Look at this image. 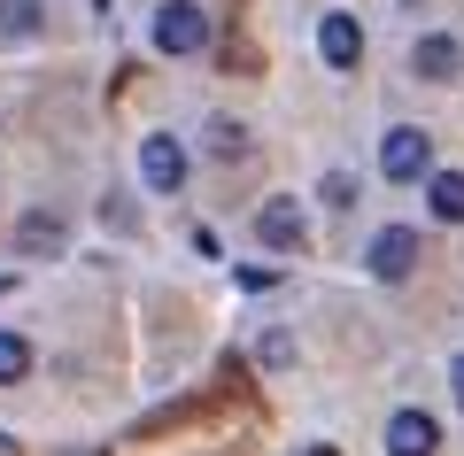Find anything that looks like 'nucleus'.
<instances>
[{
	"instance_id": "f257e3e1",
	"label": "nucleus",
	"mask_w": 464,
	"mask_h": 456,
	"mask_svg": "<svg viewBox=\"0 0 464 456\" xmlns=\"http://www.w3.org/2000/svg\"><path fill=\"white\" fill-rule=\"evenodd\" d=\"M155 47L163 54H201L209 47V16H201L194 0H163L155 8Z\"/></svg>"
},
{
	"instance_id": "f03ea898",
	"label": "nucleus",
	"mask_w": 464,
	"mask_h": 456,
	"mask_svg": "<svg viewBox=\"0 0 464 456\" xmlns=\"http://www.w3.org/2000/svg\"><path fill=\"white\" fill-rule=\"evenodd\" d=\"M380 170H387V179H395V186L426 179V170H433V140H426V131H418V124H395V131H387V140H380Z\"/></svg>"
},
{
	"instance_id": "7ed1b4c3",
	"label": "nucleus",
	"mask_w": 464,
	"mask_h": 456,
	"mask_svg": "<svg viewBox=\"0 0 464 456\" xmlns=\"http://www.w3.org/2000/svg\"><path fill=\"white\" fill-rule=\"evenodd\" d=\"M140 179H148V194H179L186 186V147L170 131H148L140 140Z\"/></svg>"
},
{
	"instance_id": "20e7f679",
	"label": "nucleus",
	"mask_w": 464,
	"mask_h": 456,
	"mask_svg": "<svg viewBox=\"0 0 464 456\" xmlns=\"http://www.w3.org/2000/svg\"><path fill=\"white\" fill-rule=\"evenodd\" d=\"M317 54H325V70H356L364 63V32H356L348 8H333V16L317 24Z\"/></svg>"
},
{
	"instance_id": "39448f33",
	"label": "nucleus",
	"mask_w": 464,
	"mask_h": 456,
	"mask_svg": "<svg viewBox=\"0 0 464 456\" xmlns=\"http://www.w3.org/2000/svg\"><path fill=\"white\" fill-rule=\"evenodd\" d=\"M411 271H418V232L411 225H387L380 240H372V278L395 286V278H411Z\"/></svg>"
},
{
	"instance_id": "423d86ee",
	"label": "nucleus",
	"mask_w": 464,
	"mask_h": 456,
	"mask_svg": "<svg viewBox=\"0 0 464 456\" xmlns=\"http://www.w3.org/2000/svg\"><path fill=\"white\" fill-rule=\"evenodd\" d=\"M433 449H441V425L426 410H395L387 418V456H433Z\"/></svg>"
},
{
	"instance_id": "0eeeda50",
	"label": "nucleus",
	"mask_w": 464,
	"mask_h": 456,
	"mask_svg": "<svg viewBox=\"0 0 464 456\" xmlns=\"http://www.w3.org/2000/svg\"><path fill=\"white\" fill-rule=\"evenodd\" d=\"M256 240H264V247H302V240H310V225H302V209L286 194H271L264 209H256Z\"/></svg>"
},
{
	"instance_id": "6e6552de",
	"label": "nucleus",
	"mask_w": 464,
	"mask_h": 456,
	"mask_svg": "<svg viewBox=\"0 0 464 456\" xmlns=\"http://www.w3.org/2000/svg\"><path fill=\"white\" fill-rule=\"evenodd\" d=\"M411 70H418V78H433V85H449V78L464 70V47H457L449 32H426V39L411 47Z\"/></svg>"
},
{
	"instance_id": "1a4fd4ad",
	"label": "nucleus",
	"mask_w": 464,
	"mask_h": 456,
	"mask_svg": "<svg viewBox=\"0 0 464 456\" xmlns=\"http://www.w3.org/2000/svg\"><path fill=\"white\" fill-rule=\"evenodd\" d=\"M426 209L441 225H464V170H433L426 179Z\"/></svg>"
},
{
	"instance_id": "9d476101",
	"label": "nucleus",
	"mask_w": 464,
	"mask_h": 456,
	"mask_svg": "<svg viewBox=\"0 0 464 456\" xmlns=\"http://www.w3.org/2000/svg\"><path fill=\"white\" fill-rule=\"evenodd\" d=\"M39 24H47L39 0H0V39H39Z\"/></svg>"
},
{
	"instance_id": "9b49d317",
	"label": "nucleus",
	"mask_w": 464,
	"mask_h": 456,
	"mask_svg": "<svg viewBox=\"0 0 464 456\" xmlns=\"http://www.w3.org/2000/svg\"><path fill=\"white\" fill-rule=\"evenodd\" d=\"M24 372H32V341L24 333H0V387H16Z\"/></svg>"
},
{
	"instance_id": "f8f14e48",
	"label": "nucleus",
	"mask_w": 464,
	"mask_h": 456,
	"mask_svg": "<svg viewBox=\"0 0 464 456\" xmlns=\"http://www.w3.org/2000/svg\"><path fill=\"white\" fill-rule=\"evenodd\" d=\"M209 155L217 163H240V155H248V124H225V116H217L209 124Z\"/></svg>"
},
{
	"instance_id": "ddd939ff",
	"label": "nucleus",
	"mask_w": 464,
	"mask_h": 456,
	"mask_svg": "<svg viewBox=\"0 0 464 456\" xmlns=\"http://www.w3.org/2000/svg\"><path fill=\"white\" fill-rule=\"evenodd\" d=\"M16 240L39 256V247H63V225H54V217H24V225H16Z\"/></svg>"
},
{
	"instance_id": "4468645a",
	"label": "nucleus",
	"mask_w": 464,
	"mask_h": 456,
	"mask_svg": "<svg viewBox=\"0 0 464 456\" xmlns=\"http://www.w3.org/2000/svg\"><path fill=\"white\" fill-rule=\"evenodd\" d=\"M317 194H325V201H333V209H348V201H356V179H348V170H333V179H325V186H317Z\"/></svg>"
},
{
	"instance_id": "2eb2a0df",
	"label": "nucleus",
	"mask_w": 464,
	"mask_h": 456,
	"mask_svg": "<svg viewBox=\"0 0 464 456\" xmlns=\"http://www.w3.org/2000/svg\"><path fill=\"white\" fill-rule=\"evenodd\" d=\"M264 364H271V372H279V364H295V341H286V333H264Z\"/></svg>"
},
{
	"instance_id": "dca6fc26",
	"label": "nucleus",
	"mask_w": 464,
	"mask_h": 456,
	"mask_svg": "<svg viewBox=\"0 0 464 456\" xmlns=\"http://www.w3.org/2000/svg\"><path fill=\"white\" fill-rule=\"evenodd\" d=\"M449 387H457V403H464V356H457V364H449Z\"/></svg>"
},
{
	"instance_id": "f3484780",
	"label": "nucleus",
	"mask_w": 464,
	"mask_h": 456,
	"mask_svg": "<svg viewBox=\"0 0 464 456\" xmlns=\"http://www.w3.org/2000/svg\"><path fill=\"white\" fill-rule=\"evenodd\" d=\"M0 456H24V449H16V441H8V433H0Z\"/></svg>"
},
{
	"instance_id": "a211bd4d",
	"label": "nucleus",
	"mask_w": 464,
	"mask_h": 456,
	"mask_svg": "<svg viewBox=\"0 0 464 456\" xmlns=\"http://www.w3.org/2000/svg\"><path fill=\"white\" fill-rule=\"evenodd\" d=\"M302 456H341V449H325V441H317V449H302Z\"/></svg>"
},
{
	"instance_id": "6ab92c4d",
	"label": "nucleus",
	"mask_w": 464,
	"mask_h": 456,
	"mask_svg": "<svg viewBox=\"0 0 464 456\" xmlns=\"http://www.w3.org/2000/svg\"><path fill=\"white\" fill-rule=\"evenodd\" d=\"M93 8H101V16H109V0H93Z\"/></svg>"
},
{
	"instance_id": "aec40b11",
	"label": "nucleus",
	"mask_w": 464,
	"mask_h": 456,
	"mask_svg": "<svg viewBox=\"0 0 464 456\" xmlns=\"http://www.w3.org/2000/svg\"><path fill=\"white\" fill-rule=\"evenodd\" d=\"M0 294H8V278H0Z\"/></svg>"
}]
</instances>
